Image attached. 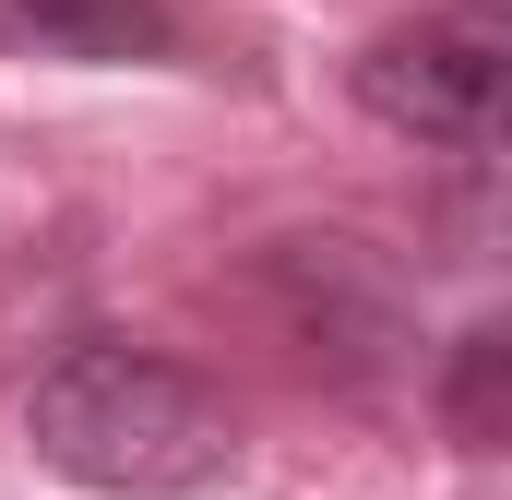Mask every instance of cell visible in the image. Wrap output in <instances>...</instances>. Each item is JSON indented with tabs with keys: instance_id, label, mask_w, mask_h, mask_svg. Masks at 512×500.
Returning a JSON list of instances; mask_svg holds the SVG:
<instances>
[{
	"instance_id": "obj_1",
	"label": "cell",
	"mask_w": 512,
	"mask_h": 500,
	"mask_svg": "<svg viewBox=\"0 0 512 500\" xmlns=\"http://www.w3.org/2000/svg\"><path fill=\"white\" fill-rule=\"evenodd\" d=\"M24 441L48 477L72 489H108V500H167V489H203L227 453H239V417L227 393L155 346H120V334H84L60 346L36 393H24Z\"/></svg>"
},
{
	"instance_id": "obj_4",
	"label": "cell",
	"mask_w": 512,
	"mask_h": 500,
	"mask_svg": "<svg viewBox=\"0 0 512 500\" xmlns=\"http://www.w3.org/2000/svg\"><path fill=\"white\" fill-rule=\"evenodd\" d=\"M501 358H512V334H501V322H477V334L453 346L441 417H453V441H465V453H489V441H501Z\"/></svg>"
},
{
	"instance_id": "obj_3",
	"label": "cell",
	"mask_w": 512,
	"mask_h": 500,
	"mask_svg": "<svg viewBox=\"0 0 512 500\" xmlns=\"http://www.w3.org/2000/svg\"><path fill=\"white\" fill-rule=\"evenodd\" d=\"M0 48L120 72V60H167L179 24H167V0H0Z\"/></svg>"
},
{
	"instance_id": "obj_2",
	"label": "cell",
	"mask_w": 512,
	"mask_h": 500,
	"mask_svg": "<svg viewBox=\"0 0 512 500\" xmlns=\"http://www.w3.org/2000/svg\"><path fill=\"white\" fill-rule=\"evenodd\" d=\"M501 84H512V12L501 0H441V12L370 36V60H358V108L382 131L453 143V155L501 143Z\"/></svg>"
}]
</instances>
